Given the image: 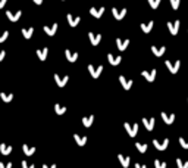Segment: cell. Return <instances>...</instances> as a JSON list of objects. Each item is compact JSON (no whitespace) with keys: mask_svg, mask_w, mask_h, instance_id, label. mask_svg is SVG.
Instances as JSON below:
<instances>
[{"mask_svg":"<svg viewBox=\"0 0 188 168\" xmlns=\"http://www.w3.org/2000/svg\"><path fill=\"white\" fill-rule=\"evenodd\" d=\"M165 65L166 68L171 71L172 74H177L179 67H181V61H175V62H171V61H165Z\"/></svg>","mask_w":188,"mask_h":168,"instance_id":"1","label":"cell"},{"mask_svg":"<svg viewBox=\"0 0 188 168\" xmlns=\"http://www.w3.org/2000/svg\"><path fill=\"white\" fill-rule=\"evenodd\" d=\"M125 125V128H127L128 134L131 136V137H135L137 136V133H138V124H129V123H125L123 124Z\"/></svg>","mask_w":188,"mask_h":168,"instance_id":"2","label":"cell"},{"mask_svg":"<svg viewBox=\"0 0 188 168\" xmlns=\"http://www.w3.org/2000/svg\"><path fill=\"white\" fill-rule=\"evenodd\" d=\"M179 19L177 21H173V22H168V28H169V31H171L172 35H177L178 31H179Z\"/></svg>","mask_w":188,"mask_h":168,"instance_id":"3","label":"cell"},{"mask_svg":"<svg viewBox=\"0 0 188 168\" xmlns=\"http://www.w3.org/2000/svg\"><path fill=\"white\" fill-rule=\"evenodd\" d=\"M153 145H154L156 149H159V151H165L166 147L169 146V139H165L163 142H159V140H153Z\"/></svg>","mask_w":188,"mask_h":168,"instance_id":"4","label":"cell"},{"mask_svg":"<svg viewBox=\"0 0 188 168\" xmlns=\"http://www.w3.org/2000/svg\"><path fill=\"white\" fill-rule=\"evenodd\" d=\"M156 74H157V71H156V69H151V71H143V72H141V75H143V77L147 80V81H154Z\"/></svg>","mask_w":188,"mask_h":168,"instance_id":"5","label":"cell"},{"mask_svg":"<svg viewBox=\"0 0 188 168\" xmlns=\"http://www.w3.org/2000/svg\"><path fill=\"white\" fill-rule=\"evenodd\" d=\"M88 71L91 72V75H93L94 78H99V77H100V72L103 71V67H101V65H99L97 68H94L93 65H88Z\"/></svg>","mask_w":188,"mask_h":168,"instance_id":"6","label":"cell"},{"mask_svg":"<svg viewBox=\"0 0 188 168\" xmlns=\"http://www.w3.org/2000/svg\"><path fill=\"white\" fill-rule=\"evenodd\" d=\"M154 123H156V119L154 118H144L143 119V124H144V127L149 130V131H151V130L154 128Z\"/></svg>","mask_w":188,"mask_h":168,"instance_id":"7","label":"cell"},{"mask_svg":"<svg viewBox=\"0 0 188 168\" xmlns=\"http://www.w3.org/2000/svg\"><path fill=\"white\" fill-rule=\"evenodd\" d=\"M119 81H121L122 87L125 90H129L131 89V86H132V80H127L123 75H119Z\"/></svg>","mask_w":188,"mask_h":168,"instance_id":"8","label":"cell"},{"mask_svg":"<svg viewBox=\"0 0 188 168\" xmlns=\"http://www.w3.org/2000/svg\"><path fill=\"white\" fill-rule=\"evenodd\" d=\"M112 12H113V16L116 18V19H122V18L127 15V9H125V7L121 9V11H118L116 7H112Z\"/></svg>","mask_w":188,"mask_h":168,"instance_id":"9","label":"cell"},{"mask_svg":"<svg viewBox=\"0 0 188 168\" xmlns=\"http://www.w3.org/2000/svg\"><path fill=\"white\" fill-rule=\"evenodd\" d=\"M128 44H129V40L125 39V40H122V39H116V46H118V49L119 50H125L128 47Z\"/></svg>","mask_w":188,"mask_h":168,"instance_id":"10","label":"cell"},{"mask_svg":"<svg viewBox=\"0 0 188 168\" xmlns=\"http://www.w3.org/2000/svg\"><path fill=\"white\" fill-rule=\"evenodd\" d=\"M55 80H56V83H57V86H59V87H63V86L68 83L69 77H68V75H65V77H59L57 74H55Z\"/></svg>","mask_w":188,"mask_h":168,"instance_id":"11","label":"cell"},{"mask_svg":"<svg viewBox=\"0 0 188 168\" xmlns=\"http://www.w3.org/2000/svg\"><path fill=\"white\" fill-rule=\"evenodd\" d=\"M162 119L165 121L166 124H172L173 121H175V114H166V112H162Z\"/></svg>","mask_w":188,"mask_h":168,"instance_id":"12","label":"cell"},{"mask_svg":"<svg viewBox=\"0 0 188 168\" xmlns=\"http://www.w3.org/2000/svg\"><path fill=\"white\" fill-rule=\"evenodd\" d=\"M88 37H90V41H91V44L97 46L100 43V40H101V35L100 34H93V33H88Z\"/></svg>","mask_w":188,"mask_h":168,"instance_id":"13","label":"cell"},{"mask_svg":"<svg viewBox=\"0 0 188 168\" xmlns=\"http://www.w3.org/2000/svg\"><path fill=\"white\" fill-rule=\"evenodd\" d=\"M118 159H119V162L122 164V167H123V168L129 167V161H131V158H129V156H125V155H118Z\"/></svg>","mask_w":188,"mask_h":168,"instance_id":"14","label":"cell"},{"mask_svg":"<svg viewBox=\"0 0 188 168\" xmlns=\"http://www.w3.org/2000/svg\"><path fill=\"white\" fill-rule=\"evenodd\" d=\"M6 15H7V18H9L11 21H13V22H15V21H18V19L21 18V15H22V12H21V11H18V12H15V13H12V12L9 11V12H6Z\"/></svg>","mask_w":188,"mask_h":168,"instance_id":"15","label":"cell"},{"mask_svg":"<svg viewBox=\"0 0 188 168\" xmlns=\"http://www.w3.org/2000/svg\"><path fill=\"white\" fill-rule=\"evenodd\" d=\"M65 55H66V58H68V61L69 62H75L78 59V53L77 52H71V50H65Z\"/></svg>","mask_w":188,"mask_h":168,"instance_id":"16","label":"cell"},{"mask_svg":"<svg viewBox=\"0 0 188 168\" xmlns=\"http://www.w3.org/2000/svg\"><path fill=\"white\" fill-rule=\"evenodd\" d=\"M79 21H81V18L79 16H72L71 13L68 15V22L71 24V27H77L78 24H79Z\"/></svg>","mask_w":188,"mask_h":168,"instance_id":"17","label":"cell"},{"mask_svg":"<svg viewBox=\"0 0 188 168\" xmlns=\"http://www.w3.org/2000/svg\"><path fill=\"white\" fill-rule=\"evenodd\" d=\"M57 27H59V25H57V24H51V25H46L44 27V31L47 34H49V35H55V33H56V30H57Z\"/></svg>","mask_w":188,"mask_h":168,"instance_id":"18","label":"cell"},{"mask_svg":"<svg viewBox=\"0 0 188 168\" xmlns=\"http://www.w3.org/2000/svg\"><path fill=\"white\" fill-rule=\"evenodd\" d=\"M107 59H109V62H110L112 65H119V63H121V61H122V58L121 56H113L112 55V53H109V55H107Z\"/></svg>","mask_w":188,"mask_h":168,"instance_id":"19","label":"cell"},{"mask_svg":"<svg viewBox=\"0 0 188 168\" xmlns=\"http://www.w3.org/2000/svg\"><path fill=\"white\" fill-rule=\"evenodd\" d=\"M151 52H153V55H156V56H162L166 52V47L165 46H162V47H156V46H153V47H151Z\"/></svg>","mask_w":188,"mask_h":168,"instance_id":"20","label":"cell"},{"mask_svg":"<svg viewBox=\"0 0 188 168\" xmlns=\"http://www.w3.org/2000/svg\"><path fill=\"white\" fill-rule=\"evenodd\" d=\"M103 12H105V7H100V9H94V7H91V9H90V13H91L94 18H100L101 15H103Z\"/></svg>","mask_w":188,"mask_h":168,"instance_id":"21","label":"cell"},{"mask_svg":"<svg viewBox=\"0 0 188 168\" xmlns=\"http://www.w3.org/2000/svg\"><path fill=\"white\" fill-rule=\"evenodd\" d=\"M0 152H2L3 155H9L12 152V146L6 145V143H0Z\"/></svg>","mask_w":188,"mask_h":168,"instance_id":"22","label":"cell"},{"mask_svg":"<svg viewBox=\"0 0 188 168\" xmlns=\"http://www.w3.org/2000/svg\"><path fill=\"white\" fill-rule=\"evenodd\" d=\"M74 139H75V142H77L79 146H84L85 143H87V137H85V136H83V137H81L79 134H74Z\"/></svg>","mask_w":188,"mask_h":168,"instance_id":"23","label":"cell"},{"mask_svg":"<svg viewBox=\"0 0 188 168\" xmlns=\"http://www.w3.org/2000/svg\"><path fill=\"white\" fill-rule=\"evenodd\" d=\"M47 53H49V50H47V47H44V49H40V50H37V56L40 58V61H44L46 58H47Z\"/></svg>","mask_w":188,"mask_h":168,"instance_id":"24","label":"cell"},{"mask_svg":"<svg viewBox=\"0 0 188 168\" xmlns=\"http://www.w3.org/2000/svg\"><path fill=\"white\" fill-rule=\"evenodd\" d=\"M153 25H154L153 21H150L149 24H141V30H143L144 33H150V31H151V28H153Z\"/></svg>","mask_w":188,"mask_h":168,"instance_id":"25","label":"cell"},{"mask_svg":"<svg viewBox=\"0 0 188 168\" xmlns=\"http://www.w3.org/2000/svg\"><path fill=\"white\" fill-rule=\"evenodd\" d=\"M33 33H34V28H24L22 30V34H24V37L25 39H31L33 37Z\"/></svg>","mask_w":188,"mask_h":168,"instance_id":"26","label":"cell"},{"mask_svg":"<svg viewBox=\"0 0 188 168\" xmlns=\"http://www.w3.org/2000/svg\"><path fill=\"white\" fill-rule=\"evenodd\" d=\"M24 152H25V155H33L34 152H35V147L34 146H28V145H24L22 146Z\"/></svg>","mask_w":188,"mask_h":168,"instance_id":"27","label":"cell"},{"mask_svg":"<svg viewBox=\"0 0 188 168\" xmlns=\"http://www.w3.org/2000/svg\"><path fill=\"white\" fill-rule=\"evenodd\" d=\"M93 121H94V115H90V117L83 118V124L85 125V127H90V125L93 124Z\"/></svg>","mask_w":188,"mask_h":168,"instance_id":"28","label":"cell"},{"mask_svg":"<svg viewBox=\"0 0 188 168\" xmlns=\"http://www.w3.org/2000/svg\"><path fill=\"white\" fill-rule=\"evenodd\" d=\"M177 165L178 168H188V161H184L182 162L181 158H177Z\"/></svg>","mask_w":188,"mask_h":168,"instance_id":"29","label":"cell"},{"mask_svg":"<svg viewBox=\"0 0 188 168\" xmlns=\"http://www.w3.org/2000/svg\"><path fill=\"white\" fill-rule=\"evenodd\" d=\"M135 147H137L141 153H144V152L147 151V143H135Z\"/></svg>","mask_w":188,"mask_h":168,"instance_id":"30","label":"cell"},{"mask_svg":"<svg viewBox=\"0 0 188 168\" xmlns=\"http://www.w3.org/2000/svg\"><path fill=\"white\" fill-rule=\"evenodd\" d=\"M55 111H56V114L62 115V114H65V112H66V108H65V106H60V105H56V106H55Z\"/></svg>","mask_w":188,"mask_h":168,"instance_id":"31","label":"cell"},{"mask_svg":"<svg viewBox=\"0 0 188 168\" xmlns=\"http://www.w3.org/2000/svg\"><path fill=\"white\" fill-rule=\"evenodd\" d=\"M0 97H2V100H5V102H11L13 99L12 95H6V93H0Z\"/></svg>","mask_w":188,"mask_h":168,"instance_id":"32","label":"cell"},{"mask_svg":"<svg viewBox=\"0 0 188 168\" xmlns=\"http://www.w3.org/2000/svg\"><path fill=\"white\" fill-rule=\"evenodd\" d=\"M160 2H162V0H149L150 6H151L153 9H157V7H159V5H160Z\"/></svg>","mask_w":188,"mask_h":168,"instance_id":"33","label":"cell"},{"mask_svg":"<svg viewBox=\"0 0 188 168\" xmlns=\"http://www.w3.org/2000/svg\"><path fill=\"white\" fill-rule=\"evenodd\" d=\"M169 2H171L172 9H173V11H177L178 7H179V2H181V0H169Z\"/></svg>","mask_w":188,"mask_h":168,"instance_id":"34","label":"cell"},{"mask_svg":"<svg viewBox=\"0 0 188 168\" xmlns=\"http://www.w3.org/2000/svg\"><path fill=\"white\" fill-rule=\"evenodd\" d=\"M154 167H156V168H166V162H163V161H159V159H156V161H154Z\"/></svg>","mask_w":188,"mask_h":168,"instance_id":"35","label":"cell"},{"mask_svg":"<svg viewBox=\"0 0 188 168\" xmlns=\"http://www.w3.org/2000/svg\"><path fill=\"white\" fill-rule=\"evenodd\" d=\"M179 145L182 146L184 149H188V140H185L184 137H179Z\"/></svg>","mask_w":188,"mask_h":168,"instance_id":"36","label":"cell"},{"mask_svg":"<svg viewBox=\"0 0 188 168\" xmlns=\"http://www.w3.org/2000/svg\"><path fill=\"white\" fill-rule=\"evenodd\" d=\"M7 35H9V31H5V33L2 34V35H0V43H3V41L7 39Z\"/></svg>","mask_w":188,"mask_h":168,"instance_id":"37","label":"cell"},{"mask_svg":"<svg viewBox=\"0 0 188 168\" xmlns=\"http://www.w3.org/2000/svg\"><path fill=\"white\" fill-rule=\"evenodd\" d=\"M0 168H12V162H7V164L0 162Z\"/></svg>","mask_w":188,"mask_h":168,"instance_id":"38","label":"cell"},{"mask_svg":"<svg viewBox=\"0 0 188 168\" xmlns=\"http://www.w3.org/2000/svg\"><path fill=\"white\" fill-rule=\"evenodd\" d=\"M22 168H34V165H31V164H28L27 161H22Z\"/></svg>","mask_w":188,"mask_h":168,"instance_id":"39","label":"cell"},{"mask_svg":"<svg viewBox=\"0 0 188 168\" xmlns=\"http://www.w3.org/2000/svg\"><path fill=\"white\" fill-rule=\"evenodd\" d=\"M5 56H6V52L0 50V61H3V59H5Z\"/></svg>","mask_w":188,"mask_h":168,"instance_id":"40","label":"cell"},{"mask_svg":"<svg viewBox=\"0 0 188 168\" xmlns=\"http://www.w3.org/2000/svg\"><path fill=\"white\" fill-rule=\"evenodd\" d=\"M135 168H147V167L143 165V164H135Z\"/></svg>","mask_w":188,"mask_h":168,"instance_id":"41","label":"cell"},{"mask_svg":"<svg viewBox=\"0 0 188 168\" xmlns=\"http://www.w3.org/2000/svg\"><path fill=\"white\" fill-rule=\"evenodd\" d=\"M5 5H6V0H0V9H2Z\"/></svg>","mask_w":188,"mask_h":168,"instance_id":"42","label":"cell"},{"mask_svg":"<svg viewBox=\"0 0 188 168\" xmlns=\"http://www.w3.org/2000/svg\"><path fill=\"white\" fill-rule=\"evenodd\" d=\"M43 168H56V164H53V165H49V167H47V165H44Z\"/></svg>","mask_w":188,"mask_h":168,"instance_id":"43","label":"cell"},{"mask_svg":"<svg viewBox=\"0 0 188 168\" xmlns=\"http://www.w3.org/2000/svg\"><path fill=\"white\" fill-rule=\"evenodd\" d=\"M34 2H35L37 5H41V3H43V0H34Z\"/></svg>","mask_w":188,"mask_h":168,"instance_id":"44","label":"cell"}]
</instances>
